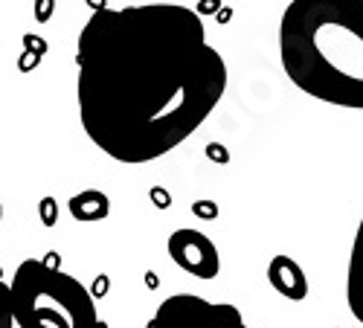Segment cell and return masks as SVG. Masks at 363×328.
<instances>
[{"label":"cell","mask_w":363,"mask_h":328,"mask_svg":"<svg viewBox=\"0 0 363 328\" xmlns=\"http://www.w3.org/2000/svg\"><path fill=\"white\" fill-rule=\"evenodd\" d=\"M267 279L277 293L288 296V300H306L308 296V279L306 271L291 259V256H277L267 264Z\"/></svg>","instance_id":"obj_6"},{"label":"cell","mask_w":363,"mask_h":328,"mask_svg":"<svg viewBox=\"0 0 363 328\" xmlns=\"http://www.w3.org/2000/svg\"><path fill=\"white\" fill-rule=\"evenodd\" d=\"M346 4H349V6H354L357 12H363V0H346Z\"/></svg>","instance_id":"obj_10"},{"label":"cell","mask_w":363,"mask_h":328,"mask_svg":"<svg viewBox=\"0 0 363 328\" xmlns=\"http://www.w3.org/2000/svg\"><path fill=\"white\" fill-rule=\"evenodd\" d=\"M9 305L18 328H99L90 290L47 261L26 259L9 282Z\"/></svg>","instance_id":"obj_3"},{"label":"cell","mask_w":363,"mask_h":328,"mask_svg":"<svg viewBox=\"0 0 363 328\" xmlns=\"http://www.w3.org/2000/svg\"><path fill=\"white\" fill-rule=\"evenodd\" d=\"M0 328H18L12 319V305H9V285L0 282Z\"/></svg>","instance_id":"obj_9"},{"label":"cell","mask_w":363,"mask_h":328,"mask_svg":"<svg viewBox=\"0 0 363 328\" xmlns=\"http://www.w3.org/2000/svg\"><path fill=\"white\" fill-rule=\"evenodd\" d=\"M279 62L306 96L363 111V12L346 0H291L279 21Z\"/></svg>","instance_id":"obj_2"},{"label":"cell","mask_w":363,"mask_h":328,"mask_svg":"<svg viewBox=\"0 0 363 328\" xmlns=\"http://www.w3.org/2000/svg\"><path fill=\"white\" fill-rule=\"evenodd\" d=\"M70 213L73 218L79 221H99L108 215V198L96 189H87V192H79L73 200H70Z\"/></svg>","instance_id":"obj_8"},{"label":"cell","mask_w":363,"mask_h":328,"mask_svg":"<svg viewBox=\"0 0 363 328\" xmlns=\"http://www.w3.org/2000/svg\"><path fill=\"white\" fill-rule=\"evenodd\" d=\"M148 328H250L230 302H213L195 293L166 296Z\"/></svg>","instance_id":"obj_4"},{"label":"cell","mask_w":363,"mask_h":328,"mask_svg":"<svg viewBox=\"0 0 363 328\" xmlns=\"http://www.w3.org/2000/svg\"><path fill=\"white\" fill-rule=\"evenodd\" d=\"M79 123L123 166L155 163L218 108L230 70L201 15L180 4L96 9L76 44Z\"/></svg>","instance_id":"obj_1"},{"label":"cell","mask_w":363,"mask_h":328,"mask_svg":"<svg viewBox=\"0 0 363 328\" xmlns=\"http://www.w3.org/2000/svg\"><path fill=\"white\" fill-rule=\"evenodd\" d=\"M337 328H363V325H337Z\"/></svg>","instance_id":"obj_11"},{"label":"cell","mask_w":363,"mask_h":328,"mask_svg":"<svg viewBox=\"0 0 363 328\" xmlns=\"http://www.w3.org/2000/svg\"><path fill=\"white\" fill-rule=\"evenodd\" d=\"M169 256L180 271H186L198 279H216L221 271L218 247L201 230H189V227L174 230L169 235Z\"/></svg>","instance_id":"obj_5"},{"label":"cell","mask_w":363,"mask_h":328,"mask_svg":"<svg viewBox=\"0 0 363 328\" xmlns=\"http://www.w3.org/2000/svg\"><path fill=\"white\" fill-rule=\"evenodd\" d=\"M346 305L357 325H363V215L354 230V242L349 250V267H346Z\"/></svg>","instance_id":"obj_7"}]
</instances>
